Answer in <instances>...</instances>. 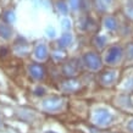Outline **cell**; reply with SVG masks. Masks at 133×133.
I'll return each mask as SVG.
<instances>
[{
    "mask_svg": "<svg viewBox=\"0 0 133 133\" xmlns=\"http://www.w3.org/2000/svg\"><path fill=\"white\" fill-rule=\"evenodd\" d=\"M45 133H56V132H54V131H46Z\"/></svg>",
    "mask_w": 133,
    "mask_h": 133,
    "instance_id": "obj_25",
    "label": "cell"
},
{
    "mask_svg": "<svg viewBox=\"0 0 133 133\" xmlns=\"http://www.w3.org/2000/svg\"><path fill=\"white\" fill-rule=\"evenodd\" d=\"M57 43H59L60 46H69L72 43V36L70 33H65V34H62L60 37V39H59Z\"/></svg>",
    "mask_w": 133,
    "mask_h": 133,
    "instance_id": "obj_12",
    "label": "cell"
},
{
    "mask_svg": "<svg viewBox=\"0 0 133 133\" xmlns=\"http://www.w3.org/2000/svg\"><path fill=\"white\" fill-rule=\"evenodd\" d=\"M81 87L79 84V82L78 81H75V79H69V81H65L61 85V89L64 90V92H67V93H72V92H76Z\"/></svg>",
    "mask_w": 133,
    "mask_h": 133,
    "instance_id": "obj_7",
    "label": "cell"
},
{
    "mask_svg": "<svg viewBox=\"0 0 133 133\" xmlns=\"http://www.w3.org/2000/svg\"><path fill=\"white\" fill-rule=\"evenodd\" d=\"M105 27L109 29V31H116L117 29V21L112 16H108L104 21Z\"/></svg>",
    "mask_w": 133,
    "mask_h": 133,
    "instance_id": "obj_11",
    "label": "cell"
},
{
    "mask_svg": "<svg viewBox=\"0 0 133 133\" xmlns=\"http://www.w3.org/2000/svg\"><path fill=\"white\" fill-rule=\"evenodd\" d=\"M127 52H128L129 59H133V43L128 45V49H127Z\"/></svg>",
    "mask_w": 133,
    "mask_h": 133,
    "instance_id": "obj_18",
    "label": "cell"
},
{
    "mask_svg": "<svg viewBox=\"0 0 133 133\" xmlns=\"http://www.w3.org/2000/svg\"><path fill=\"white\" fill-rule=\"evenodd\" d=\"M12 34L11 27L6 23H0V37L4 39H9Z\"/></svg>",
    "mask_w": 133,
    "mask_h": 133,
    "instance_id": "obj_10",
    "label": "cell"
},
{
    "mask_svg": "<svg viewBox=\"0 0 133 133\" xmlns=\"http://www.w3.org/2000/svg\"><path fill=\"white\" fill-rule=\"evenodd\" d=\"M121 56H122L121 46H118V45H112V46H110L109 50H108V52H106L105 61H106V64L114 65L121 59Z\"/></svg>",
    "mask_w": 133,
    "mask_h": 133,
    "instance_id": "obj_3",
    "label": "cell"
},
{
    "mask_svg": "<svg viewBox=\"0 0 133 133\" xmlns=\"http://www.w3.org/2000/svg\"><path fill=\"white\" fill-rule=\"evenodd\" d=\"M70 5L72 9H78L81 6V0H70Z\"/></svg>",
    "mask_w": 133,
    "mask_h": 133,
    "instance_id": "obj_16",
    "label": "cell"
},
{
    "mask_svg": "<svg viewBox=\"0 0 133 133\" xmlns=\"http://www.w3.org/2000/svg\"><path fill=\"white\" fill-rule=\"evenodd\" d=\"M46 32H48V36H49V37H51V38H52L54 36H55V32H54V29H52V28H51V31H50V29H48Z\"/></svg>",
    "mask_w": 133,
    "mask_h": 133,
    "instance_id": "obj_23",
    "label": "cell"
},
{
    "mask_svg": "<svg viewBox=\"0 0 133 133\" xmlns=\"http://www.w3.org/2000/svg\"><path fill=\"white\" fill-rule=\"evenodd\" d=\"M78 70H79V66L77 64V60H71L64 65L62 72H64L66 76H75V75H77Z\"/></svg>",
    "mask_w": 133,
    "mask_h": 133,
    "instance_id": "obj_5",
    "label": "cell"
},
{
    "mask_svg": "<svg viewBox=\"0 0 133 133\" xmlns=\"http://www.w3.org/2000/svg\"><path fill=\"white\" fill-rule=\"evenodd\" d=\"M62 24H64V28L65 29H70L71 28V22L69 20H64L62 21Z\"/></svg>",
    "mask_w": 133,
    "mask_h": 133,
    "instance_id": "obj_20",
    "label": "cell"
},
{
    "mask_svg": "<svg viewBox=\"0 0 133 133\" xmlns=\"http://www.w3.org/2000/svg\"><path fill=\"white\" fill-rule=\"evenodd\" d=\"M34 56L38 59V60H45L48 57V49L44 44H38L34 48Z\"/></svg>",
    "mask_w": 133,
    "mask_h": 133,
    "instance_id": "obj_9",
    "label": "cell"
},
{
    "mask_svg": "<svg viewBox=\"0 0 133 133\" xmlns=\"http://www.w3.org/2000/svg\"><path fill=\"white\" fill-rule=\"evenodd\" d=\"M29 72H31V76L36 79H42L44 77V67L42 66L41 64H32L29 66Z\"/></svg>",
    "mask_w": 133,
    "mask_h": 133,
    "instance_id": "obj_6",
    "label": "cell"
},
{
    "mask_svg": "<svg viewBox=\"0 0 133 133\" xmlns=\"http://www.w3.org/2000/svg\"><path fill=\"white\" fill-rule=\"evenodd\" d=\"M106 44V37L104 36H95L94 37V45L99 49H103Z\"/></svg>",
    "mask_w": 133,
    "mask_h": 133,
    "instance_id": "obj_13",
    "label": "cell"
},
{
    "mask_svg": "<svg viewBox=\"0 0 133 133\" xmlns=\"http://www.w3.org/2000/svg\"><path fill=\"white\" fill-rule=\"evenodd\" d=\"M8 54H9V50L6 48H4V46H3V48H0V56H1V57L6 56Z\"/></svg>",
    "mask_w": 133,
    "mask_h": 133,
    "instance_id": "obj_19",
    "label": "cell"
},
{
    "mask_svg": "<svg viewBox=\"0 0 133 133\" xmlns=\"http://www.w3.org/2000/svg\"><path fill=\"white\" fill-rule=\"evenodd\" d=\"M83 64L92 71H97L101 67V61L100 57L95 52H87L83 56Z\"/></svg>",
    "mask_w": 133,
    "mask_h": 133,
    "instance_id": "obj_1",
    "label": "cell"
},
{
    "mask_svg": "<svg viewBox=\"0 0 133 133\" xmlns=\"http://www.w3.org/2000/svg\"><path fill=\"white\" fill-rule=\"evenodd\" d=\"M127 12H128L129 17H132V18H133V6H132V5H131V6L127 9Z\"/></svg>",
    "mask_w": 133,
    "mask_h": 133,
    "instance_id": "obj_22",
    "label": "cell"
},
{
    "mask_svg": "<svg viewBox=\"0 0 133 133\" xmlns=\"http://www.w3.org/2000/svg\"><path fill=\"white\" fill-rule=\"evenodd\" d=\"M112 121V115L106 109H98L94 114V122L99 126H108Z\"/></svg>",
    "mask_w": 133,
    "mask_h": 133,
    "instance_id": "obj_2",
    "label": "cell"
},
{
    "mask_svg": "<svg viewBox=\"0 0 133 133\" xmlns=\"http://www.w3.org/2000/svg\"><path fill=\"white\" fill-rule=\"evenodd\" d=\"M3 18H4L8 23H11V22H14L15 21V15H14V12L12 11H5L4 12V15H3Z\"/></svg>",
    "mask_w": 133,
    "mask_h": 133,
    "instance_id": "obj_14",
    "label": "cell"
},
{
    "mask_svg": "<svg viewBox=\"0 0 133 133\" xmlns=\"http://www.w3.org/2000/svg\"><path fill=\"white\" fill-rule=\"evenodd\" d=\"M115 78H116V72L115 71H105V72H103L100 75V82L101 84L104 85L112 84Z\"/></svg>",
    "mask_w": 133,
    "mask_h": 133,
    "instance_id": "obj_8",
    "label": "cell"
},
{
    "mask_svg": "<svg viewBox=\"0 0 133 133\" xmlns=\"http://www.w3.org/2000/svg\"><path fill=\"white\" fill-rule=\"evenodd\" d=\"M44 109L49 112H55L59 111L62 106V99H60L59 97H50L43 103Z\"/></svg>",
    "mask_w": 133,
    "mask_h": 133,
    "instance_id": "obj_4",
    "label": "cell"
},
{
    "mask_svg": "<svg viewBox=\"0 0 133 133\" xmlns=\"http://www.w3.org/2000/svg\"><path fill=\"white\" fill-rule=\"evenodd\" d=\"M57 9H59V10H60L64 15H66V14H67V6H66L62 1H60V3L57 4Z\"/></svg>",
    "mask_w": 133,
    "mask_h": 133,
    "instance_id": "obj_15",
    "label": "cell"
},
{
    "mask_svg": "<svg viewBox=\"0 0 133 133\" xmlns=\"http://www.w3.org/2000/svg\"><path fill=\"white\" fill-rule=\"evenodd\" d=\"M127 129H128L129 132H132V133H133V120L128 121V123H127Z\"/></svg>",
    "mask_w": 133,
    "mask_h": 133,
    "instance_id": "obj_21",
    "label": "cell"
},
{
    "mask_svg": "<svg viewBox=\"0 0 133 133\" xmlns=\"http://www.w3.org/2000/svg\"><path fill=\"white\" fill-rule=\"evenodd\" d=\"M44 88H41V87H37L36 89H34V94L36 95H38V97H42V95H44Z\"/></svg>",
    "mask_w": 133,
    "mask_h": 133,
    "instance_id": "obj_17",
    "label": "cell"
},
{
    "mask_svg": "<svg viewBox=\"0 0 133 133\" xmlns=\"http://www.w3.org/2000/svg\"><path fill=\"white\" fill-rule=\"evenodd\" d=\"M104 4H106V5H109V4H111L112 3V0H101Z\"/></svg>",
    "mask_w": 133,
    "mask_h": 133,
    "instance_id": "obj_24",
    "label": "cell"
}]
</instances>
